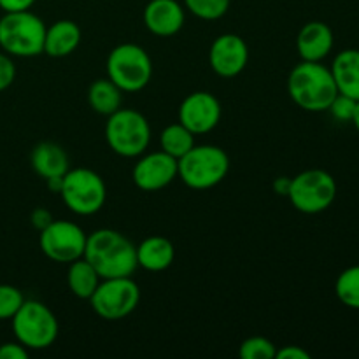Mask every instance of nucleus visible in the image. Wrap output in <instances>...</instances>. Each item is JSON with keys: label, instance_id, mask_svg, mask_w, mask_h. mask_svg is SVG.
I'll use <instances>...</instances> for the list:
<instances>
[{"label": "nucleus", "instance_id": "4468645a", "mask_svg": "<svg viewBox=\"0 0 359 359\" xmlns=\"http://www.w3.org/2000/svg\"><path fill=\"white\" fill-rule=\"evenodd\" d=\"M249 62L248 42L237 34H223L214 39L209 49V63L224 79L238 76Z\"/></svg>", "mask_w": 359, "mask_h": 359}, {"label": "nucleus", "instance_id": "7ed1b4c3", "mask_svg": "<svg viewBox=\"0 0 359 359\" xmlns=\"http://www.w3.org/2000/svg\"><path fill=\"white\" fill-rule=\"evenodd\" d=\"M46 23L35 13L14 11L0 18V48L9 56L34 58L44 53Z\"/></svg>", "mask_w": 359, "mask_h": 359}, {"label": "nucleus", "instance_id": "2eb2a0df", "mask_svg": "<svg viewBox=\"0 0 359 359\" xmlns=\"http://www.w3.org/2000/svg\"><path fill=\"white\" fill-rule=\"evenodd\" d=\"M144 27L158 37H172L184 27L186 9L177 0H149L142 13Z\"/></svg>", "mask_w": 359, "mask_h": 359}, {"label": "nucleus", "instance_id": "bb28decb", "mask_svg": "<svg viewBox=\"0 0 359 359\" xmlns=\"http://www.w3.org/2000/svg\"><path fill=\"white\" fill-rule=\"evenodd\" d=\"M25 300L27 298L16 286L0 284V321H11Z\"/></svg>", "mask_w": 359, "mask_h": 359}, {"label": "nucleus", "instance_id": "9d476101", "mask_svg": "<svg viewBox=\"0 0 359 359\" xmlns=\"http://www.w3.org/2000/svg\"><path fill=\"white\" fill-rule=\"evenodd\" d=\"M88 302L104 321H121L139 307L140 287L132 277L102 279Z\"/></svg>", "mask_w": 359, "mask_h": 359}, {"label": "nucleus", "instance_id": "6ab92c4d", "mask_svg": "<svg viewBox=\"0 0 359 359\" xmlns=\"http://www.w3.org/2000/svg\"><path fill=\"white\" fill-rule=\"evenodd\" d=\"M175 259V248L161 235L147 237L137 245V263L147 272H163Z\"/></svg>", "mask_w": 359, "mask_h": 359}, {"label": "nucleus", "instance_id": "9b49d317", "mask_svg": "<svg viewBox=\"0 0 359 359\" xmlns=\"http://www.w3.org/2000/svg\"><path fill=\"white\" fill-rule=\"evenodd\" d=\"M88 235L79 224L67 219H53L49 226L39 231V248L42 255L55 263H69L83 258Z\"/></svg>", "mask_w": 359, "mask_h": 359}, {"label": "nucleus", "instance_id": "c85d7f7f", "mask_svg": "<svg viewBox=\"0 0 359 359\" xmlns=\"http://www.w3.org/2000/svg\"><path fill=\"white\" fill-rule=\"evenodd\" d=\"M16 79V65L7 53H0V91L7 90Z\"/></svg>", "mask_w": 359, "mask_h": 359}, {"label": "nucleus", "instance_id": "f704fd0d", "mask_svg": "<svg viewBox=\"0 0 359 359\" xmlns=\"http://www.w3.org/2000/svg\"><path fill=\"white\" fill-rule=\"evenodd\" d=\"M46 182H48V189L51 193H60V189H62V182H63V177H51V179H46Z\"/></svg>", "mask_w": 359, "mask_h": 359}, {"label": "nucleus", "instance_id": "393cba45", "mask_svg": "<svg viewBox=\"0 0 359 359\" xmlns=\"http://www.w3.org/2000/svg\"><path fill=\"white\" fill-rule=\"evenodd\" d=\"M184 9L203 21H216L230 9V0H184Z\"/></svg>", "mask_w": 359, "mask_h": 359}, {"label": "nucleus", "instance_id": "aec40b11", "mask_svg": "<svg viewBox=\"0 0 359 359\" xmlns=\"http://www.w3.org/2000/svg\"><path fill=\"white\" fill-rule=\"evenodd\" d=\"M339 93L359 100V49H344L330 67Z\"/></svg>", "mask_w": 359, "mask_h": 359}, {"label": "nucleus", "instance_id": "dca6fc26", "mask_svg": "<svg viewBox=\"0 0 359 359\" xmlns=\"http://www.w3.org/2000/svg\"><path fill=\"white\" fill-rule=\"evenodd\" d=\"M333 44V30L323 21H309L297 35L298 55L304 62H323L332 53Z\"/></svg>", "mask_w": 359, "mask_h": 359}, {"label": "nucleus", "instance_id": "f3484780", "mask_svg": "<svg viewBox=\"0 0 359 359\" xmlns=\"http://www.w3.org/2000/svg\"><path fill=\"white\" fill-rule=\"evenodd\" d=\"M83 32L72 20H58L46 28L44 53L51 58H65L72 55L81 44Z\"/></svg>", "mask_w": 359, "mask_h": 359}, {"label": "nucleus", "instance_id": "a211bd4d", "mask_svg": "<svg viewBox=\"0 0 359 359\" xmlns=\"http://www.w3.org/2000/svg\"><path fill=\"white\" fill-rule=\"evenodd\" d=\"M30 163L35 174L44 179V181L51 177H63L70 168L69 154L56 142L37 144L32 149Z\"/></svg>", "mask_w": 359, "mask_h": 359}, {"label": "nucleus", "instance_id": "c756f323", "mask_svg": "<svg viewBox=\"0 0 359 359\" xmlns=\"http://www.w3.org/2000/svg\"><path fill=\"white\" fill-rule=\"evenodd\" d=\"M0 359H28V349L16 342H6L0 346Z\"/></svg>", "mask_w": 359, "mask_h": 359}, {"label": "nucleus", "instance_id": "f257e3e1", "mask_svg": "<svg viewBox=\"0 0 359 359\" xmlns=\"http://www.w3.org/2000/svg\"><path fill=\"white\" fill-rule=\"evenodd\" d=\"M84 259L91 263L100 279L132 277L137 270V245L118 230L100 228L88 235Z\"/></svg>", "mask_w": 359, "mask_h": 359}, {"label": "nucleus", "instance_id": "0eeeda50", "mask_svg": "<svg viewBox=\"0 0 359 359\" xmlns=\"http://www.w3.org/2000/svg\"><path fill=\"white\" fill-rule=\"evenodd\" d=\"M107 76L123 93H137L151 83L153 60L142 46L125 42L109 53Z\"/></svg>", "mask_w": 359, "mask_h": 359}, {"label": "nucleus", "instance_id": "39448f33", "mask_svg": "<svg viewBox=\"0 0 359 359\" xmlns=\"http://www.w3.org/2000/svg\"><path fill=\"white\" fill-rule=\"evenodd\" d=\"M105 140L116 154L123 158H139L151 144V126L142 112L121 107L107 116Z\"/></svg>", "mask_w": 359, "mask_h": 359}, {"label": "nucleus", "instance_id": "ddd939ff", "mask_svg": "<svg viewBox=\"0 0 359 359\" xmlns=\"http://www.w3.org/2000/svg\"><path fill=\"white\" fill-rule=\"evenodd\" d=\"M177 160L160 149L154 153L140 154L139 161L133 167L132 179L137 188L153 193L172 184L177 179Z\"/></svg>", "mask_w": 359, "mask_h": 359}, {"label": "nucleus", "instance_id": "4be33fe9", "mask_svg": "<svg viewBox=\"0 0 359 359\" xmlns=\"http://www.w3.org/2000/svg\"><path fill=\"white\" fill-rule=\"evenodd\" d=\"M100 280V276L88 259L79 258L76 262L69 263L67 284H69V290L72 291L74 297L81 298V300H90Z\"/></svg>", "mask_w": 359, "mask_h": 359}, {"label": "nucleus", "instance_id": "20e7f679", "mask_svg": "<svg viewBox=\"0 0 359 359\" xmlns=\"http://www.w3.org/2000/svg\"><path fill=\"white\" fill-rule=\"evenodd\" d=\"M181 181L188 188L203 191L219 184L230 170V158L219 146L203 144L193 146L188 153L177 160Z\"/></svg>", "mask_w": 359, "mask_h": 359}, {"label": "nucleus", "instance_id": "f8f14e48", "mask_svg": "<svg viewBox=\"0 0 359 359\" xmlns=\"http://www.w3.org/2000/svg\"><path fill=\"white\" fill-rule=\"evenodd\" d=\"M223 107L209 91H193L179 105V123L195 135L209 133L219 125Z\"/></svg>", "mask_w": 359, "mask_h": 359}, {"label": "nucleus", "instance_id": "423d86ee", "mask_svg": "<svg viewBox=\"0 0 359 359\" xmlns=\"http://www.w3.org/2000/svg\"><path fill=\"white\" fill-rule=\"evenodd\" d=\"M11 323L16 340L28 351L48 349L58 339V319L39 300H25Z\"/></svg>", "mask_w": 359, "mask_h": 359}, {"label": "nucleus", "instance_id": "2f4dec72", "mask_svg": "<svg viewBox=\"0 0 359 359\" xmlns=\"http://www.w3.org/2000/svg\"><path fill=\"white\" fill-rule=\"evenodd\" d=\"M277 359H311V354L300 346H284L277 349Z\"/></svg>", "mask_w": 359, "mask_h": 359}, {"label": "nucleus", "instance_id": "c9c22d12", "mask_svg": "<svg viewBox=\"0 0 359 359\" xmlns=\"http://www.w3.org/2000/svg\"><path fill=\"white\" fill-rule=\"evenodd\" d=\"M353 123L354 126H356V130H358V133H359V100H358V104H356V111H354V116H353Z\"/></svg>", "mask_w": 359, "mask_h": 359}, {"label": "nucleus", "instance_id": "473e14b6", "mask_svg": "<svg viewBox=\"0 0 359 359\" xmlns=\"http://www.w3.org/2000/svg\"><path fill=\"white\" fill-rule=\"evenodd\" d=\"M37 0H0V9L4 13H14V11H28Z\"/></svg>", "mask_w": 359, "mask_h": 359}, {"label": "nucleus", "instance_id": "7c9ffc66", "mask_svg": "<svg viewBox=\"0 0 359 359\" xmlns=\"http://www.w3.org/2000/svg\"><path fill=\"white\" fill-rule=\"evenodd\" d=\"M53 219H55V217H53V214L49 212L48 209H44V207H39V209H35L30 216L32 226H34L37 231H42L46 226H49V224L53 223Z\"/></svg>", "mask_w": 359, "mask_h": 359}, {"label": "nucleus", "instance_id": "6e6552de", "mask_svg": "<svg viewBox=\"0 0 359 359\" xmlns=\"http://www.w3.org/2000/svg\"><path fill=\"white\" fill-rule=\"evenodd\" d=\"M58 195L74 214L93 216L105 205L107 188L100 174L91 168H69Z\"/></svg>", "mask_w": 359, "mask_h": 359}, {"label": "nucleus", "instance_id": "f03ea898", "mask_svg": "<svg viewBox=\"0 0 359 359\" xmlns=\"http://www.w3.org/2000/svg\"><path fill=\"white\" fill-rule=\"evenodd\" d=\"M287 93L304 111L325 112L339 95V90L330 67L321 62L302 60L287 76Z\"/></svg>", "mask_w": 359, "mask_h": 359}, {"label": "nucleus", "instance_id": "72a5a7b5", "mask_svg": "<svg viewBox=\"0 0 359 359\" xmlns=\"http://www.w3.org/2000/svg\"><path fill=\"white\" fill-rule=\"evenodd\" d=\"M290 184H291L290 177H279L276 182H273V189H276V193H279V195L287 196V191H290Z\"/></svg>", "mask_w": 359, "mask_h": 359}, {"label": "nucleus", "instance_id": "cd10ccee", "mask_svg": "<svg viewBox=\"0 0 359 359\" xmlns=\"http://www.w3.org/2000/svg\"><path fill=\"white\" fill-rule=\"evenodd\" d=\"M356 104L358 100L347 97V95L339 93L335 98H333L332 104H330L328 111L332 112V116L337 119V121L347 123V121H353L354 111H356Z\"/></svg>", "mask_w": 359, "mask_h": 359}, {"label": "nucleus", "instance_id": "a878e982", "mask_svg": "<svg viewBox=\"0 0 359 359\" xmlns=\"http://www.w3.org/2000/svg\"><path fill=\"white\" fill-rule=\"evenodd\" d=\"M277 347L272 340L265 339V337H251L245 339L241 344V354L242 359H273L276 358Z\"/></svg>", "mask_w": 359, "mask_h": 359}, {"label": "nucleus", "instance_id": "412c9836", "mask_svg": "<svg viewBox=\"0 0 359 359\" xmlns=\"http://www.w3.org/2000/svg\"><path fill=\"white\" fill-rule=\"evenodd\" d=\"M88 104L97 114L111 116L123 105V90L111 79H97L88 88Z\"/></svg>", "mask_w": 359, "mask_h": 359}, {"label": "nucleus", "instance_id": "b1692460", "mask_svg": "<svg viewBox=\"0 0 359 359\" xmlns=\"http://www.w3.org/2000/svg\"><path fill=\"white\" fill-rule=\"evenodd\" d=\"M335 293L340 304L359 311V265L349 266L337 277Z\"/></svg>", "mask_w": 359, "mask_h": 359}, {"label": "nucleus", "instance_id": "5701e85b", "mask_svg": "<svg viewBox=\"0 0 359 359\" xmlns=\"http://www.w3.org/2000/svg\"><path fill=\"white\" fill-rule=\"evenodd\" d=\"M195 146V133L189 132L182 123H172L160 133V147L175 160L184 156Z\"/></svg>", "mask_w": 359, "mask_h": 359}, {"label": "nucleus", "instance_id": "1a4fd4ad", "mask_svg": "<svg viewBox=\"0 0 359 359\" xmlns=\"http://www.w3.org/2000/svg\"><path fill=\"white\" fill-rule=\"evenodd\" d=\"M287 198L294 209L304 214L325 212L337 198V181L321 168L304 170L291 179Z\"/></svg>", "mask_w": 359, "mask_h": 359}]
</instances>
